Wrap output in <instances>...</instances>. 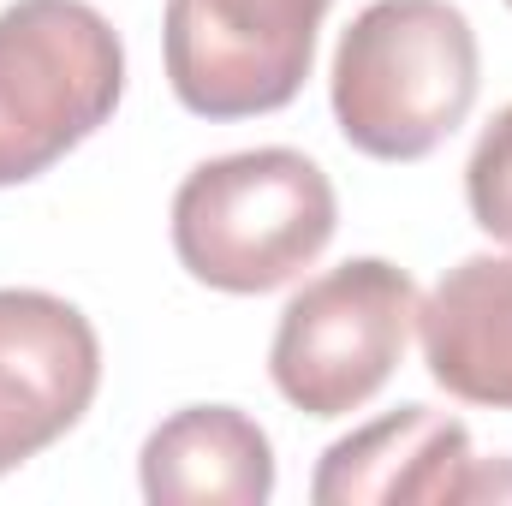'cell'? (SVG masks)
Returning <instances> with one entry per match:
<instances>
[{
  "label": "cell",
  "instance_id": "8992f818",
  "mask_svg": "<svg viewBox=\"0 0 512 506\" xmlns=\"http://www.w3.org/2000/svg\"><path fill=\"white\" fill-rule=\"evenodd\" d=\"M102 387L90 316L36 286H0V477L54 447Z\"/></svg>",
  "mask_w": 512,
  "mask_h": 506
},
{
  "label": "cell",
  "instance_id": "277c9868",
  "mask_svg": "<svg viewBox=\"0 0 512 506\" xmlns=\"http://www.w3.org/2000/svg\"><path fill=\"white\" fill-rule=\"evenodd\" d=\"M417 280L387 256H352L316 274L280 310L268 376L304 417H352L382 393L417 328Z\"/></svg>",
  "mask_w": 512,
  "mask_h": 506
},
{
  "label": "cell",
  "instance_id": "52a82bcc",
  "mask_svg": "<svg viewBox=\"0 0 512 506\" xmlns=\"http://www.w3.org/2000/svg\"><path fill=\"white\" fill-rule=\"evenodd\" d=\"M471 429L435 405H399L334 441L310 477L316 506H459L471 501Z\"/></svg>",
  "mask_w": 512,
  "mask_h": 506
},
{
  "label": "cell",
  "instance_id": "5b68a950",
  "mask_svg": "<svg viewBox=\"0 0 512 506\" xmlns=\"http://www.w3.org/2000/svg\"><path fill=\"white\" fill-rule=\"evenodd\" d=\"M334 0H167V84L197 120L280 114L316 60Z\"/></svg>",
  "mask_w": 512,
  "mask_h": 506
},
{
  "label": "cell",
  "instance_id": "7a4b0ae2",
  "mask_svg": "<svg viewBox=\"0 0 512 506\" xmlns=\"http://www.w3.org/2000/svg\"><path fill=\"white\" fill-rule=\"evenodd\" d=\"M340 197L304 149H239L185 173L173 191V251L191 280L256 298L328 251Z\"/></svg>",
  "mask_w": 512,
  "mask_h": 506
},
{
  "label": "cell",
  "instance_id": "8fae6325",
  "mask_svg": "<svg viewBox=\"0 0 512 506\" xmlns=\"http://www.w3.org/2000/svg\"><path fill=\"white\" fill-rule=\"evenodd\" d=\"M507 6H512V0H507Z\"/></svg>",
  "mask_w": 512,
  "mask_h": 506
},
{
  "label": "cell",
  "instance_id": "ba28073f",
  "mask_svg": "<svg viewBox=\"0 0 512 506\" xmlns=\"http://www.w3.org/2000/svg\"><path fill=\"white\" fill-rule=\"evenodd\" d=\"M417 340L435 387L512 411V256H465L447 268L417 304Z\"/></svg>",
  "mask_w": 512,
  "mask_h": 506
},
{
  "label": "cell",
  "instance_id": "9c48e42d",
  "mask_svg": "<svg viewBox=\"0 0 512 506\" xmlns=\"http://www.w3.org/2000/svg\"><path fill=\"white\" fill-rule=\"evenodd\" d=\"M137 483L155 506H262L274 495V447L239 405H185L143 441Z\"/></svg>",
  "mask_w": 512,
  "mask_h": 506
},
{
  "label": "cell",
  "instance_id": "6da1fadb",
  "mask_svg": "<svg viewBox=\"0 0 512 506\" xmlns=\"http://www.w3.org/2000/svg\"><path fill=\"white\" fill-rule=\"evenodd\" d=\"M477 30L453 0H370L328 72L334 126L370 161H423L471 120Z\"/></svg>",
  "mask_w": 512,
  "mask_h": 506
},
{
  "label": "cell",
  "instance_id": "3957f363",
  "mask_svg": "<svg viewBox=\"0 0 512 506\" xmlns=\"http://www.w3.org/2000/svg\"><path fill=\"white\" fill-rule=\"evenodd\" d=\"M126 96V42L90 0H12L0 12V185L42 179Z\"/></svg>",
  "mask_w": 512,
  "mask_h": 506
},
{
  "label": "cell",
  "instance_id": "30bf717a",
  "mask_svg": "<svg viewBox=\"0 0 512 506\" xmlns=\"http://www.w3.org/2000/svg\"><path fill=\"white\" fill-rule=\"evenodd\" d=\"M465 203L489 239L512 245V102L483 126L471 161H465Z\"/></svg>",
  "mask_w": 512,
  "mask_h": 506
}]
</instances>
